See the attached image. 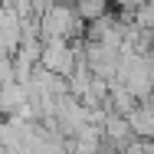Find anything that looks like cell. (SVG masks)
<instances>
[{
    "instance_id": "cell-1",
    "label": "cell",
    "mask_w": 154,
    "mask_h": 154,
    "mask_svg": "<svg viewBox=\"0 0 154 154\" xmlns=\"http://www.w3.org/2000/svg\"><path fill=\"white\" fill-rule=\"evenodd\" d=\"M43 66H46V72H62V75H66V72L72 69V56H69V49L56 39V43H49V46L43 49Z\"/></svg>"
},
{
    "instance_id": "cell-2",
    "label": "cell",
    "mask_w": 154,
    "mask_h": 154,
    "mask_svg": "<svg viewBox=\"0 0 154 154\" xmlns=\"http://www.w3.org/2000/svg\"><path fill=\"white\" fill-rule=\"evenodd\" d=\"M122 154H144L141 148H128V151H122Z\"/></svg>"
},
{
    "instance_id": "cell-3",
    "label": "cell",
    "mask_w": 154,
    "mask_h": 154,
    "mask_svg": "<svg viewBox=\"0 0 154 154\" xmlns=\"http://www.w3.org/2000/svg\"><path fill=\"white\" fill-rule=\"evenodd\" d=\"M0 3H3V7H7V3H10V0H0Z\"/></svg>"
}]
</instances>
